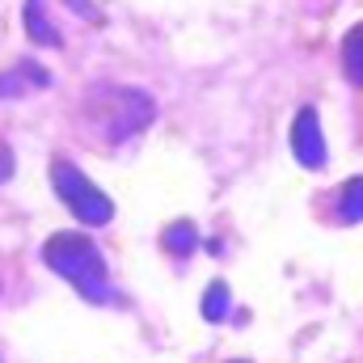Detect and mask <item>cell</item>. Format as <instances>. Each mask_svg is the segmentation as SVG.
<instances>
[{"mask_svg":"<svg viewBox=\"0 0 363 363\" xmlns=\"http://www.w3.org/2000/svg\"><path fill=\"white\" fill-rule=\"evenodd\" d=\"M43 262L60 274L64 283H72L85 300H93V304L114 300L106 258H101V250L93 245L89 237H81V233H55V237L43 245Z\"/></svg>","mask_w":363,"mask_h":363,"instance_id":"1","label":"cell"},{"mask_svg":"<svg viewBox=\"0 0 363 363\" xmlns=\"http://www.w3.org/2000/svg\"><path fill=\"white\" fill-rule=\"evenodd\" d=\"M51 186H55V194H60V203L81 220V224H93V228H101V224H110L114 220V203H110V194L106 190H97L72 161H55L51 165Z\"/></svg>","mask_w":363,"mask_h":363,"instance_id":"2","label":"cell"},{"mask_svg":"<svg viewBox=\"0 0 363 363\" xmlns=\"http://www.w3.org/2000/svg\"><path fill=\"white\" fill-rule=\"evenodd\" d=\"M118 101H123V106H114V114H110V123H106V140H110V144H123L127 135L144 131V127L152 123V114H157L152 97L140 93V89H118Z\"/></svg>","mask_w":363,"mask_h":363,"instance_id":"3","label":"cell"},{"mask_svg":"<svg viewBox=\"0 0 363 363\" xmlns=\"http://www.w3.org/2000/svg\"><path fill=\"white\" fill-rule=\"evenodd\" d=\"M291 152H296V161H300L304 169H321V165L330 161V152H325V131H321V118H317L313 106H304V110L296 114V123H291Z\"/></svg>","mask_w":363,"mask_h":363,"instance_id":"4","label":"cell"},{"mask_svg":"<svg viewBox=\"0 0 363 363\" xmlns=\"http://www.w3.org/2000/svg\"><path fill=\"white\" fill-rule=\"evenodd\" d=\"M51 85V77L38 68V64H17V68H9V72H0V97H17V93H26V89H47Z\"/></svg>","mask_w":363,"mask_h":363,"instance_id":"5","label":"cell"},{"mask_svg":"<svg viewBox=\"0 0 363 363\" xmlns=\"http://www.w3.org/2000/svg\"><path fill=\"white\" fill-rule=\"evenodd\" d=\"M26 34L38 43V47H60V30L51 26V17L43 13V0H26Z\"/></svg>","mask_w":363,"mask_h":363,"instance_id":"6","label":"cell"},{"mask_svg":"<svg viewBox=\"0 0 363 363\" xmlns=\"http://www.w3.org/2000/svg\"><path fill=\"white\" fill-rule=\"evenodd\" d=\"M161 245H165L174 258H190V254H194V245H199V233H194V224H190V220H174V224L161 233Z\"/></svg>","mask_w":363,"mask_h":363,"instance_id":"7","label":"cell"},{"mask_svg":"<svg viewBox=\"0 0 363 363\" xmlns=\"http://www.w3.org/2000/svg\"><path fill=\"white\" fill-rule=\"evenodd\" d=\"M342 68H347V77L363 89V21L351 26L347 38H342Z\"/></svg>","mask_w":363,"mask_h":363,"instance_id":"8","label":"cell"},{"mask_svg":"<svg viewBox=\"0 0 363 363\" xmlns=\"http://www.w3.org/2000/svg\"><path fill=\"white\" fill-rule=\"evenodd\" d=\"M338 220H347V224L363 220V178H351L338 190Z\"/></svg>","mask_w":363,"mask_h":363,"instance_id":"9","label":"cell"},{"mask_svg":"<svg viewBox=\"0 0 363 363\" xmlns=\"http://www.w3.org/2000/svg\"><path fill=\"white\" fill-rule=\"evenodd\" d=\"M228 308H233L228 283H224V279H216V283L203 291V317H207V321H224V317H228Z\"/></svg>","mask_w":363,"mask_h":363,"instance_id":"10","label":"cell"},{"mask_svg":"<svg viewBox=\"0 0 363 363\" xmlns=\"http://www.w3.org/2000/svg\"><path fill=\"white\" fill-rule=\"evenodd\" d=\"M9 174H13V152H9V148L0 144V182L9 178Z\"/></svg>","mask_w":363,"mask_h":363,"instance_id":"11","label":"cell"},{"mask_svg":"<svg viewBox=\"0 0 363 363\" xmlns=\"http://www.w3.org/2000/svg\"><path fill=\"white\" fill-rule=\"evenodd\" d=\"M233 363H245V359H233Z\"/></svg>","mask_w":363,"mask_h":363,"instance_id":"12","label":"cell"}]
</instances>
